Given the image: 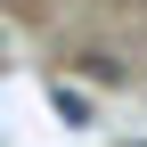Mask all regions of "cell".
I'll list each match as a JSON object with an SVG mask.
<instances>
[{"mask_svg": "<svg viewBox=\"0 0 147 147\" xmlns=\"http://www.w3.org/2000/svg\"><path fill=\"white\" fill-rule=\"evenodd\" d=\"M49 106H57V123H74V131H82V123H98V106H90L74 82H49Z\"/></svg>", "mask_w": 147, "mask_h": 147, "instance_id": "cell-1", "label": "cell"}]
</instances>
